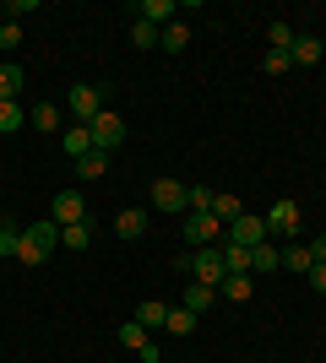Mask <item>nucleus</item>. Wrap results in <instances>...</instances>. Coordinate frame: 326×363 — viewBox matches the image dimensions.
<instances>
[{
	"mask_svg": "<svg viewBox=\"0 0 326 363\" xmlns=\"http://www.w3.org/2000/svg\"><path fill=\"white\" fill-rule=\"evenodd\" d=\"M55 244H60V228L55 223H33V228H22V239H16V260H22V266H44Z\"/></svg>",
	"mask_w": 326,
	"mask_h": 363,
	"instance_id": "obj_1",
	"label": "nucleus"
},
{
	"mask_svg": "<svg viewBox=\"0 0 326 363\" xmlns=\"http://www.w3.org/2000/svg\"><path fill=\"white\" fill-rule=\"evenodd\" d=\"M272 233H266V217L256 212H239L229 228H223V244H239V250H256V244H266Z\"/></svg>",
	"mask_w": 326,
	"mask_h": 363,
	"instance_id": "obj_2",
	"label": "nucleus"
},
{
	"mask_svg": "<svg viewBox=\"0 0 326 363\" xmlns=\"http://www.w3.org/2000/svg\"><path fill=\"white\" fill-rule=\"evenodd\" d=\"M185 272H196V282H207V288H223V244H207V250H196V255L185 260Z\"/></svg>",
	"mask_w": 326,
	"mask_h": 363,
	"instance_id": "obj_3",
	"label": "nucleus"
},
{
	"mask_svg": "<svg viewBox=\"0 0 326 363\" xmlns=\"http://www.w3.org/2000/svg\"><path fill=\"white\" fill-rule=\"evenodd\" d=\"M49 223H55V228L87 223V201H82V190H60V196L49 201Z\"/></svg>",
	"mask_w": 326,
	"mask_h": 363,
	"instance_id": "obj_4",
	"label": "nucleus"
},
{
	"mask_svg": "<svg viewBox=\"0 0 326 363\" xmlns=\"http://www.w3.org/2000/svg\"><path fill=\"white\" fill-rule=\"evenodd\" d=\"M65 104H71V114H77V125H93L98 114H104V92H98L93 82H77Z\"/></svg>",
	"mask_w": 326,
	"mask_h": 363,
	"instance_id": "obj_5",
	"label": "nucleus"
},
{
	"mask_svg": "<svg viewBox=\"0 0 326 363\" xmlns=\"http://www.w3.org/2000/svg\"><path fill=\"white\" fill-rule=\"evenodd\" d=\"M185 239L196 244V250H207V244H223V223H217L212 212H185Z\"/></svg>",
	"mask_w": 326,
	"mask_h": 363,
	"instance_id": "obj_6",
	"label": "nucleus"
},
{
	"mask_svg": "<svg viewBox=\"0 0 326 363\" xmlns=\"http://www.w3.org/2000/svg\"><path fill=\"white\" fill-rule=\"evenodd\" d=\"M153 206H158V212H190V184L153 179Z\"/></svg>",
	"mask_w": 326,
	"mask_h": 363,
	"instance_id": "obj_7",
	"label": "nucleus"
},
{
	"mask_svg": "<svg viewBox=\"0 0 326 363\" xmlns=\"http://www.w3.org/2000/svg\"><path fill=\"white\" fill-rule=\"evenodd\" d=\"M87 130H93V147H98V152H114V147L125 141V120H120V114H109V108L87 125Z\"/></svg>",
	"mask_w": 326,
	"mask_h": 363,
	"instance_id": "obj_8",
	"label": "nucleus"
},
{
	"mask_svg": "<svg viewBox=\"0 0 326 363\" xmlns=\"http://www.w3.org/2000/svg\"><path fill=\"white\" fill-rule=\"evenodd\" d=\"M266 233H283V239H294V233H299V206H294V201H278V206L266 212Z\"/></svg>",
	"mask_w": 326,
	"mask_h": 363,
	"instance_id": "obj_9",
	"label": "nucleus"
},
{
	"mask_svg": "<svg viewBox=\"0 0 326 363\" xmlns=\"http://www.w3.org/2000/svg\"><path fill=\"white\" fill-rule=\"evenodd\" d=\"M60 147H65V157H71V163H77V157H87V152H98L87 125H71V130H60Z\"/></svg>",
	"mask_w": 326,
	"mask_h": 363,
	"instance_id": "obj_10",
	"label": "nucleus"
},
{
	"mask_svg": "<svg viewBox=\"0 0 326 363\" xmlns=\"http://www.w3.org/2000/svg\"><path fill=\"white\" fill-rule=\"evenodd\" d=\"M288 55H294V65H321L326 44H321V38H315V33H299V38H294V49H288Z\"/></svg>",
	"mask_w": 326,
	"mask_h": 363,
	"instance_id": "obj_11",
	"label": "nucleus"
},
{
	"mask_svg": "<svg viewBox=\"0 0 326 363\" xmlns=\"http://www.w3.org/2000/svg\"><path fill=\"white\" fill-rule=\"evenodd\" d=\"M212 298H217V288H207V282H190V288H185V298H180V309H190V315L202 320L207 309H212Z\"/></svg>",
	"mask_w": 326,
	"mask_h": 363,
	"instance_id": "obj_12",
	"label": "nucleus"
},
{
	"mask_svg": "<svg viewBox=\"0 0 326 363\" xmlns=\"http://www.w3.org/2000/svg\"><path fill=\"white\" fill-rule=\"evenodd\" d=\"M136 11H141V22H153V28L163 33V28L174 22V11H180V6H174V0H141Z\"/></svg>",
	"mask_w": 326,
	"mask_h": 363,
	"instance_id": "obj_13",
	"label": "nucleus"
},
{
	"mask_svg": "<svg viewBox=\"0 0 326 363\" xmlns=\"http://www.w3.org/2000/svg\"><path fill=\"white\" fill-rule=\"evenodd\" d=\"M283 266L294 277H310V266H315V255H310V244H299V239H288V250H283Z\"/></svg>",
	"mask_w": 326,
	"mask_h": 363,
	"instance_id": "obj_14",
	"label": "nucleus"
},
{
	"mask_svg": "<svg viewBox=\"0 0 326 363\" xmlns=\"http://www.w3.org/2000/svg\"><path fill=\"white\" fill-rule=\"evenodd\" d=\"M114 233H120V239H141V233H147V212H141V206H125V212L114 217Z\"/></svg>",
	"mask_w": 326,
	"mask_h": 363,
	"instance_id": "obj_15",
	"label": "nucleus"
},
{
	"mask_svg": "<svg viewBox=\"0 0 326 363\" xmlns=\"http://www.w3.org/2000/svg\"><path fill=\"white\" fill-rule=\"evenodd\" d=\"M131 320H141L147 331H163V325H169V303L147 298V303H136V315H131Z\"/></svg>",
	"mask_w": 326,
	"mask_h": 363,
	"instance_id": "obj_16",
	"label": "nucleus"
},
{
	"mask_svg": "<svg viewBox=\"0 0 326 363\" xmlns=\"http://www.w3.org/2000/svg\"><path fill=\"white\" fill-rule=\"evenodd\" d=\"M278 266H283V250H278L272 239L250 250V272H278Z\"/></svg>",
	"mask_w": 326,
	"mask_h": 363,
	"instance_id": "obj_17",
	"label": "nucleus"
},
{
	"mask_svg": "<svg viewBox=\"0 0 326 363\" xmlns=\"http://www.w3.org/2000/svg\"><path fill=\"white\" fill-rule=\"evenodd\" d=\"M147 342H153V331H147L141 320H125V325H120V347H125V352H141Z\"/></svg>",
	"mask_w": 326,
	"mask_h": 363,
	"instance_id": "obj_18",
	"label": "nucleus"
},
{
	"mask_svg": "<svg viewBox=\"0 0 326 363\" xmlns=\"http://www.w3.org/2000/svg\"><path fill=\"white\" fill-rule=\"evenodd\" d=\"M158 44L169 49V55H185V49H190V28H185V22H169V28L158 33Z\"/></svg>",
	"mask_w": 326,
	"mask_h": 363,
	"instance_id": "obj_19",
	"label": "nucleus"
},
{
	"mask_svg": "<svg viewBox=\"0 0 326 363\" xmlns=\"http://www.w3.org/2000/svg\"><path fill=\"white\" fill-rule=\"evenodd\" d=\"M239 212H245V201H239V196H229V190H217V196H212V217H217L223 228H229Z\"/></svg>",
	"mask_w": 326,
	"mask_h": 363,
	"instance_id": "obj_20",
	"label": "nucleus"
},
{
	"mask_svg": "<svg viewBox=\"0 0 326 363\" xmlns=\"http://www.w3.org/2000/svg\"><path fill=\"white\" fill-rule=\"evenodd\" d=\"M22 65H0V104H16V92H22Z\"/></svg>",
	"mask_w": 326,
	"mask_h": 363,
	"instance_id": "obj_21",
	"label": "nucleus"
},
{
	"mask_svg": "<svg viewBox=\"0 0 326 363\" xmlns=\"http://www.w3.org/2000/svg\"><path fill=\"white\" fill-rule=\"evenodd\" d=\"M223 272H229V277H250V250H239V244H223Z\"/></svg>",
	"mask_w": 326,
	"mask_h": 363,
	"instance_id": "obj_22",
	"label": "nucleus"
},
{
	"mask_svg": "<svg viewBox=\"0 0 326 363\" xmlns=\"http://www.w3.org/2000/svg\"><path fill=\"white\" fill-rule=\"evenodd\" d=\"M60 244H65V250H77V255H82V250H87V244H93V223H77V228H60Z\"/></svg>",
	"mask_w": 326,
	"mask_h": 363,
	"instance_id": "obj_23",
	"label": "nucleus"
},
{
	"mask_svg": "<svg viewBox=\"0 0 326 363\" xmlns=\"http://www.w3.org/2000/svg\"><path fill=\"white\" fill-rule=\"evenodd\" d=\"M196 325H202V320L190 315V309H180V303H174V309H169V325H163V331H169V336H190Z\"/></svg>",
	"mask_w": 326,
	"mask_h": 363,
	"instance_id": "obj_24",
	"label": "nucleus"
},
{
	"mask_svg": "<svg viewBox=\"0 0 326 363\" xmlns=\"http://www.w3.org/2000/svg\"><path fill=\"white\" fill-rule=\"evenodd\" d=\"M33 125L55 136V130H60V104H33Z\"/></svg>",
	"mask_w": 326,
	"mask_h": 363,
	"instance_id": "obj_25",
	"label": "nucleus"
},
{
	"mask_svg": "<svg viewBox=\"0 0 326 363\" xmlns=\"http://www.w3.org/2000/svg\"><path fill=\"white\" fill-rule=\"evenodd\" d=\"M299 33L288 28V22H266V49H294Z\"/></svg>",
	"mask_w": 326,
	"mask_h": 363,
	"instance_id": "obj_26",
	"label": "nucleus"
},
{
	"mask_svg": "<svg viewBox=\"0 0 326 363\" xmlns=\"http://www.w3.org/2000/svg\"><path fill=\"white\" fill-rule=\"evenodd\" d=\"M261 71H266V76L294 71V55H288V49H266V55H261Z\"/></svg>",
	"mask_w": 326,
	"mask_h": 363,
	"instance_id": "obj_27",
	"label": "nucleus"
},
{
	"mask_svg": "<svg viewBox=\"0 0 326 363\" xmlns=\"http://www.w3.org/2000/svg\"><path fill=\"white\" fill-rule=\"evenodd\" d=\"M104 168H109V152H87V157H77L82 179H104Z\"/></svg>",
	"mask_w": 326,
	"mask_h": 363,
	"instance_id": "obj_28",
	"label": "nucleus"
},
{
	"mask_svg": "<svg viewBox=\"0 0 326 363\" xmlns=\"http://www.w3.org/2000/svg\"><path fill=\"white\" fill-rule=\"evenodd\" d=\"M223 298L229 303H250V277H223Z\"/></svg>",
	"mask_w": 326,
	"mask_h": 363,
	"instance_id": "obj_29",
	"label": "nucleus"
},
{
	"mask_svg": "<svg viewBox=\"0 0 326 363\" xmlns=\"http://www.w3.org/2000/svg\"><path fill=\"white\" fill-rule=\"evenodd\" d=\"M22 130V104H0V136H16Z\"/></svg>",
	"mask_w": 326,
	"mask_h": 363,
	"instance_id": "obj_30",
	"label": "nucleus"
},
{
	"mask_svg": "<svg viewBox=\"0 0 326 363\" xmlns=\"http://www.w3.org/2000/svg\"><path fill=\"white\" fill-rule=\"evenodd\" d=\"M16 239H22V228L0 223V260H16Z\"/></svg>",
	"mask_w": 326,
	"mask_h": 363,
	"instance_id": "obj_31",
	"label": "nucleus"
},
{
	"mask_svg": "<svg viewBox=\"0 0 326 363\" xmlns=\"http://www.w3.org/2000/svg\"><path fill=\"white\" fill-rule=\"evenodd\" d=\"M131 44H136V49H153V44H158V28L136 16V22H131Z\"/></svg>",
	"mask_w": 326,
	"mask_h": 363,
	"instance_id": "obj_32",
	"label": "nucleus"
},
{
	"mask_svg": "<svg viewBox=\"0 0 326 363\" xmlns=\"http://www.w3.org/2000/svg\"><path fill=\"white\" fill-rule=\"evenodd\" d=\"M212 196H217V190H207V184H190V212H212Z\"/></svg>",
	"mask_w": 326,
	"mask_h": 363,
	"instance_id": "obj_33",
	"label": "nucleus"
},
{
	"mask_svg": "<svg viewBox=\"0 0 326 363\" xmlns=\"http://www.w3.org/2000/svg\"><path fill=\"white\" fill-rule=\"evenodd\" d=\"M16 44H22V28H16V22H6V28H0V55H11Z\"/></svg>",
	"mask_w": 326,
	"mask_h": 363,
	"instance_id": "obj_34",
	"label": "nucleus"
},
{
	"mask_svg": "<svg viewBox=\"0 0 326 363\" xmlns=\"http://www.w3.org/2000/svg\"><path fill=\"white\" fill-rule=\"evenodd\" d=\"M310 255H315V266H326V233H315V239H310Z\"/></svg>",
	"mask_w": 326,
	"mask_h": 363,
	"instance_id": "obj_35",
	"label": "nucleus"
},
{
	"mask_svg": "<svg viewBox=\"0 0 326 363\" xmlns=\"http://www.w3.org/2000/svg\"><path fill=\"white\" fill-rule=\"evenodd\" d=\"M310 288H315V293H326V266H310Z\"/></svg>",
	"mask_w": 326,
	"mask_h": 363,
	"instance_id": "obj_36",
	"label": "nucleus"
}]
</instances>
